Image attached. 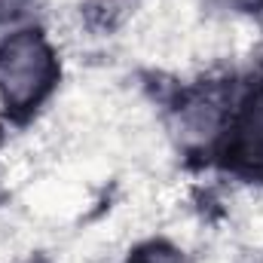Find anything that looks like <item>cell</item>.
Wrapping results in <instances>:
<instances>
[{
	"mask_svg": "<svg viewBox=\"0 0 263 263\" xmlns=\"http://www.w3.org/2000/svg\"><path fill=\"white\" fill-rule=\"evenodd\" d=\"M49 80H52V55L34 31L12 37L0 49V89L12 107L34 104L49 89Z\"/></svg>",
	"mask_w": 263,
	"mask_h": 263,
	"instance_id": "6da1fadb",
	"label": "cell"
},
{
	"mask_svg": "<svg viewBox=\"0 0 263 263\" xmlns=\"http://www.w3.org/2000/svg\"><path fill=\"white\" fill-rule=\"evenodd\" d=\"M236 153H239V159H245L248 165L263 168V95L251 104V110H248L245 120H242Z\"/></svg>",
	"mask_w": 263,
	"mask_h": 263,
	"instance_id": "7a4b0ae2",
	"label": "cell"
},
{
	"mask_svg": "<svg viewBox=\"0 0 263 263\" xmlns=\"http://www.w3.org/2000/svg\"><path fill=\"white\" fill-rule=\"evenodd\" d=\"M28 0H0V18H9V15H18L25 9Z\"/></svg>",
	"mask_w": 263,
	"mask_h": 263,
	"instance_id": "3957f363",
	"label": "cell"
},
{
	"mask_svg": "<svg viewBox=\"0 0 263 263\" xmlns=\"http://www.w3.org/2000/svg\"><path fill=\"white\" fill-rule=\"evenodd\" d=\"M144 263H175V260H172L168 254H150V257H147Z\"/></svg>",
	"mask_w": 263,
	"mask_h": 263,
	"instance_id": "277c9868",
	"label": "cell"
}]
</instances>
